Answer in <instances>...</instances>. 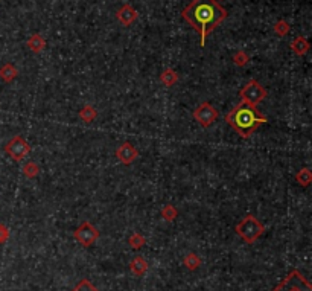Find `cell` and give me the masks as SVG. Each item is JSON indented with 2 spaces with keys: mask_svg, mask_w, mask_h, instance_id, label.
Instances as JSON below:
<instances>
[{
  "mask_svg": "<svg viewBox=\"0 0 312 291\" xmlns=\"http://www.w3.org/2000/svg\"><path fill=\"white\" fill-rule=\"evenodd\" d=\"M181 17L195 31L200 32V46L204 48L209 34L227 18V11L217 0H192L183 9Z\"/></svg>",
  "mask_w": 312,
  "mask_h": 291,
  "instance_id": "6da1fadb",
  "label": "cell"
},
{
  "mask_svg": "<svg viewBox=\"0 0 312 291\" xmlns=\"http://www.w3.org/2000/svg\"><path fill=\"white\" fill-rule=\"evenodd\" d=\"M225 122L235 130L242 139H247L258 130L259 125L267 122V118L258 111L256 107L241 102L230 113L225 114Z\"/></svg>",
  "mask_w": 312,
  "mask_h": 291,
  "instance_id": "7a4b0ae2",
  "label": "cell"
},
{
  "mask_svg": "<svg viewBox=\"0 0 312 291\" xmlns=\"http://www.w3.org/2000/svg\"><path fill=\"white\" fill-rule=\"evenodd\" d=\"M264 232H265L264 224H261V221L253 215L245 217L236 226V234L248 244H253L255 241H258L264 235Z\"/></svg>",
  "mask_w": 312,
  "mask_h": 291,
  "instance_id": "3957f363",
  "label": "cell"
},
{
  "mask_svg": "<svg viewBox=\"0 0 312 291\" xmlns=\"http://www.w3.org/2000/svg\"><path fill=\"white\" fill-rule=\"evenodd\" d=\"M239 96L242 98V102H245L248 105H253V107H258L268 96V92L256 80H251L241 89Z\"/></svg>",
  "mask_w": 312,
  "mask_h": 291,
  "instance_id": "277c9868",
  "label": "cell"
},
{
  "mask_svg": "<svg viewBox=\"0 0 312 291\" xmlns=\"http://www.w3.org/2000/svg\"><path fill=\"white\" fill-rule=\"evenodd\" d=\"M271 291H312V285L299 270H292L291 273Z\"/></svg>",
  "mask_w": 312,
  "mask_h": 291,
  "instance_id": "5b68a950",
  "label": "cell"
},
{
  "mask_svg": "<svg viewBox=\"0 0 312 291\" xmlns=\"http://www.w3.org/2000/svg\"><path fill=\"white\" fill-rule=\"evenodd\" d=\"M5 151L12 160L18 162V160H23L31 152V146L22 136H14V138L5 145Z\"/></svg>",
  "mask_w": 312,
  "mask_h": 291,
  "instance_id": "8992f818",
  "label": "cell"
},
{
  "mask_svg": "<svg viewBox=\"0 0 312 291\" xmlns=\"http://www.w3.org/2000/svg\"><path fill=\"white\" fill-rule=\"evenodd\" d=\"M193 118L203 128H209L213 122L220 118V111L212 104L203 102L193 110Z\"/></svg>",
  "mask_w": 312,
  "mask_h": 291,
  "instance_id": "52a82bcc",
  "label": "cell"
},
{
  "mask_svg": "<svg viewBox=\"0 0 312 291\" xmlns=\"http://www.w3.org/2000/svg\"><path fill=\"white\" fill-rule=\"evenodd\" d=\"M73 238L84 247H90L93 242L97 241L99 238V230H97L93 224L89 221H84L80 227L73 232Z\"/></svg>",
  "mask_w": 312,
  "mask_h": 291,
  "instance_id": "ba28073f",
  "label": "cell"
},
{
  "mask_svg": "<svg viewBox=\"0 0 312 291\" xmlns=\"http://www.w3.org/2000/svg\"><path fill=\"white\" fill-rule=\"evenodd\" d=\"M116 157H118L119 162L124 163V165H131L135 159L139 157V151L135 149L134 145L125 142L118 149H116Z\"/></svg>",
  "mask_w": 312,
  "mask_h": 291,
  "instance_id": "9c48e42d",
  "label": "cell"
},
{
  "mask_svg": "<svg viewBox=\"0 0 312 291\" xmlns=\"http://www.w3.org/2000/svg\"><path fill=\"white\" fill-rule=\"evenodd\" d=\"M116 17H118V20L122 23V26H131L135 20H137V11H135L131 5L125 3L121 6V9L118 11V14H116Z\"/></svg>",
  "mask_w": 312,
  "mask_h": 291,
  "instance_id": "30bf717a",
  "label": "cell"
},
{
  "mask_svg": "<svg viewBox=\"0 0 312 291\" xmlns=\"http://www.w3.org/2000/svg\"><path fill=\"white\" fill-rule=\"evenodd\" d=\"M148 262L145 258L142 256H134L130 262V270L133 271V275L135 276H143L146 271H148Z\"/></svg>",
  "mask_w": 312,
  "mask_h": 291,
  "instance_id": "8fae6325",
  "label": "cell"
},
{
  "mask_svg": "<svg viewBox=\"0 0 312 291\" xmlns=\"http://www.w3.org/2000/svg\"><path fill=\"white\" fill-rule=\"evenodd\" d=\"M26 46L29 50H32L34 53H40L45 48H46V40L40 35V34H32L28 42H26Z\"/></svg>",
  "mask_w": 312,
  "mask_h": 291,
  "instance_id": "7c38bea8",
  "label": "cell"
},
{
  "mask_svg": "<svg viewBox=\"0 0 312 291\" xmlns=\"http://www.w3.org/2000/svg\"><path fill=\"white\" fill-rule=\"evenodd\" d=\"M289 46H291L292 52H294L296 55H299V56H303L309 50V43H308V40L305 37H296L294 40L291 42Z\"/></svg>",
  "mask_w": 312,
  "mask_h": 291,
  "instance_id": "4fadbf2b",
  "label": "cell"
},
{
  "mask_svg": "<svg viewBox=\"0 0 312 291\" xmlns=\"http://www.w3.org/2000/svg\"><path fill=\"white\" fill-rule=\"evenodd\" d=\"M17 75H18V70L11 63H6V64H3L2 67H0V78H2L5 83L14 81L17 78Z\"/></svg>",
  "mask_w": 312,
  "mask_h": 291,
  "instance_id": "5bb4252c",
  "label": "cell"
},
{
  "mask_svg": "<svg viewBox=\"0 0 312 291\" xmlns=\"http://www.w3.org/2000/svg\"><path fill=\"white\" fill-rule=\"evenodd\" d=\"M160 81H162V84H163V86H166V87H172L175 83L178 81V73L175 72L174 69L168 67V69H165V70L162 72V75H160Z\"/></svg>",
  "mask_w": 312,
  "mask_h": 291,
  "instance_id": "9a60e30c",
  "label": "cell"
},
{
  "mask_svg": "<svg viewBox=\"0 0 312 291\" xmlns=\"http://www.w3.org/2000/svg\"><path fill=\"white\" fill-rule=\"evenodd\" d=\"M296 182L300 185V186H309L311 182H312V172L309 168H303L302 171L297 172V176H296Z\"/></svg>",
  "mask_w": 312,
  "mask_h": 291,
  "instance_id": "2e32d148",
  "label": "cell"
},
{
  "mask_svg": "<svg viewBox=\"0 0 312 291\" xmlns=\"http://www.w3.org/2000/svg\"><path fill=\"white\" fill-rule=\"evenodd\" d=\"M183 264H184V267H186L187 270L193 271V270H197V268L200 267L201 261H200L198 255H195V253H187V255L184 256V259H183Z\"/></svg>",
  "mask_w": 312,
  "mask_h": 291,
  "instance_id": "e0dca14e",
  "label": "cell"
},
{
  "mask_svg": "<svg viewBox=\"0 0 312 291\" xmlns=\"http://www.w3.org/2000/svg\"><path fill=\"white\" fill-rule=\"evenodd\" d=\"M96 116H97V113H96V108L94 107H91V105H84L83 108H81V111H80V118L84 121V122H91L93 119H96Z\"/></svg>",
  "mask_w": 312,
  "mask_h": 291,
  "instance_id": "ac0fdd59",
  "label": "cell"
},
{
  "mask_svg": "<svg viewBox=\"0 0 312 291\" xmlns=\"http://www.w3.org/2000/svg\"><path fill=\"white\" fill-rule=\"evenodd\" d=\"M23 174H25L28 179H35L38 174H40V166H38L34 160H29L23 166Z\"/></svg>",
  "mask_w": 312,
  "mask_h": 291,
  "instance_id": "d6986e66",
  "label": "cell"
},
{
  "mask_svg": "<svg viewBox=\"0 0 312 291\" xmlns=\"http://www.w3.org/2000/svg\"><path fill=\"white\" fill-rule=\"evenodd\" d=\"M128 242H130L131 248H134V250H139V248H142V247L146 244V240H145V237H142L140 234H137V232H134V234L130 237Z\"/></svg>",
  "mask_w": 312,
  "mask_h": 291,
  "instance_id": "ffe728a7",
  "label": "cell"
},
{
  "mask_svg": "<svg viewBox=\"0 0 312 291\" xmlns=\"http://www.w3.org/2000/svg\"><path fill=\"white\" fill-rule=\"evenodd\" d=\"M175 217H177V209H175L172 204H166L163 209H162V218L166 220V221H174Z\"/></svg>",
  "mask_w": 312,
  "mask_h": 291,
  "instance_id": "44dd1931",
  "label": "cell"
},
{
  "mask_svg": "<svg viewBox=\"0 0 312 291\" xmlns=\"http://www.w3.org/2000/svg\"><path fill=\"white\" fill-rule=\"evenodd\" d=\"M233 61H235V64H236V66L244 67V66H247V64H248L250 56L247 55V52L239 50V52H236L235 55H233Z\"/></svg>",
  "mask_w": 312,
  "mask_h": 291,
  "instance_id": "7402d4cb",
  "label": "cell"
},
{
  "mask_svg": "<svg viewBox=\"0 0 312 291\" xmlns=\"http://www.w3.org/2000/svg\"><path fill=\"white\" fill-rule=\"evenodd\" d=\"M72 291H99L96 287H93V284L89 279H83L78 282V285L72 290Z\"/></svg>",
  "mask_w": 312,
  "mask_h": 291,
  "instance_id": "603a6c76",
  "label": "cell"
},
{
  "mask_svg": "<svg viewBox=\"0 0 312 291\" xmlns=\"http://www.w3.org/2000/svg\"><path fill=\"white\" fill-rule=\"evenodd\" d=\"M289 25H288V22L286 20H277L276 22V25H274V32L277 34V35H280V37H285L288 32H289Z\"/></svg>",
  "mask_w": 312,
  "mask_h": 291,
  "instance_id": "cb8c5ba5",
  "label": "cell"
},
{
  "mask_svg": "<svg viewBox=\"0 0 312 291\" xmlns=\"http://www.w3.org/2000/svg\"><path fill=\"white\" fill-rule=\"evenodd\" d=\"M9 238V230L5 224H0V244H5Z\"/></svg>",
  "mask_w": 312,
  "mask_h": 291,
  "instance_id": "d4e9b609",
  "label": "cell"
}]
</instances>
